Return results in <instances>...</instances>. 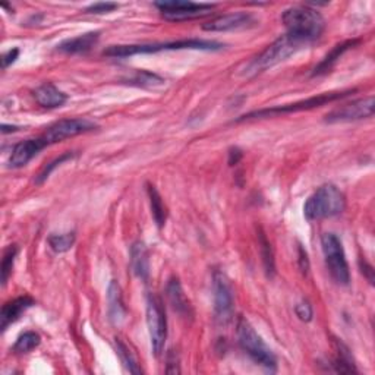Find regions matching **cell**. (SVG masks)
Instances as JSON below:
<instances>
[{
	"label": "cell",
	"mask_w": 375,
	"mask_h": 375,
	"mask_svg": "<svg viewBox=\"0 0 375 375\" xmlns=\"http://www.w3.org/2000/svg\"><path fill=\"white\" fill-rule=\"evenodd\" d=\"M256 23L255 18L246 12H233L220 15L210 22L204 23L202 30L211 33H224V31H234V30H244L254 27Z\"/></svg>",
	"instance_id": "cell-13"
},
{
	"label": "cell",
	"mask_w": 375,
	"mask_h": 375,
	"mask_svg": "<svg viewBox=\"0 0 375 375\" xmlns=\"http://www.w3.org/2000/svg\"><path fill=\"white\" fill-rule=\"evenodd\" d=\"M45 143L41 139V136L38 138H33V139H27V141H22V143L16 144L12 150L11 158H9V164L11 168L13 169H19L27 166V164L40 153L45 148Z\"/></svg>",
	"instance_id": "cell-14"
},
{
	"label": "cell",
	"mask_w": 375,
	"mask_h": 375,
	"mask_svg": "<svg viewBox=\"0 0 375 375\" xmlns=\"http://www.w3.org/2000/svg\"><path fill=\"white\" fill-rule=\"evenodd\" d=\"M237 333L239 346L255 364L261 365L270 372H274L277 369V359L271 349L264 343L261 336L255 332V328L246 318H238Z\"/></svg>",
	"instance_id": "cell-4"
},
{
	"label": "cell",
	"mask_w": 375,
	"mask_h": 375,
	"mask_svg": "<svg viewBox=\"0 0 375 375\" xmlns=\"http://www.w3.org/2000/svg\"><path fill=\"white\" fill-rule=\"evenodd\" d=\"M40 343V335H37L36 332H26L16 339L13 344V352H16V354H28V352L34 350Z\"/></svg>",
	"instance_id": "cell-25"
},
{
	"label": "cell",
	"mask_w": 375,
	"mask_h": 375,
	"mask_svg": "<svg viewBox=\"0 0 375 375\" xmlns=\"http://www.w3.org/2000/svg\"><path fill=\"white\" fill-rule=\"evenodd\" d=\"M335 347H336V357L330 364V371L340 372V374H355L358 372L355 366V361L352 358L350 350L344 343L340 340H335Z\"/></svg>",
	"instance_id": "cell-22"
},
{
	"label": "cell",
	"mask_w": 375,
	"mask_h": 375,
	"mask_svg": "<svg viewBox=\"0 0 375 375\" xmlns=\"http://www.w3.org/2000/svg\"><path fill=\"white\" fill-rule=\"evenodd\" d=\"M258 244H260V249H261V256H263V263H264V268L268 277H273L276 273V264H274V254L271 249V245L268 242V239L266 238V234L263 232H260L258 234Z\"/></svg>",
	"instance_id": "cell-24"
},
{
	"label": "cell",
	"mask_w": 375,
	"mask_h": 375,
	"mask_svg": "<svg viewBox=\"0 0 375 375\" xmlns=\"http://www.w3.org/2000/svg\"><path fill=\"white\" fill-rule=\"evenodd\" d=\"M361 267H362V273L366 274V278L369 280V283H374V270H372V267L369 264H366L365 261H364V264L361 263Z\"/></svg>",
	"instance_id": "cell-36"
},
{
	"label": "cell",
	"mask_w": 375,
	"mask_h": 375,
	"mask_svg": "<svg viewBox=\"0 0 375 375\" xmlns=\"http://www.w3.org/2000/svg\"><path fill=\"white\" fill-rule=\"evenodd\" d=\"M154 6L161 12L164 19L172 22L205 18L217 8L214 4H194L183 2V0H164V2H156Z\"/></svg>",
	"instance_id": "cell-9"
},
{
	"label": "cell",
	"mask_w": 375,
	"mask_h": 375,
	"mask_svg": "<svg viewBox=\"0 0 375 375\" xmlns=\"http://www.w3.org/2000/svg\"><path fill=\"white\" fill-rule=\"evenodd\" d=\"M34 99L44 109L62 107L67 102L66 94L50 82L41 84L38 88H36Z\"/></svg>",
	"instance_id": "cell-18"
},
{
	"label": "cell",
	"mask_w": 375,
	"mask_h": 375,
	"mask_svg": "<svg viewBox=\"0 0 375 375\" xmlns=\"http://www.w3.org/2000/svg\"><path fill=\"white\" fill-rule=\"evenodd\" d=\"M372 114H374V97L369 96L332 110L325 116V122L339 124V122L361 121V119H366V117H371Z\"/></svg>",
	"instance_id": "cell-12"
},
{
	"label": "cell",
	"mask_w": 375,
	"mask_h": 375,
	"mask_svg": "<svg viewBox=\"0 0 375 375\" xmlns=\"http://www.w3.org/2000/svg\"><path fill=\"white\" fill-rule=\"evenodd\" d=\"M166 295L169 298V302L173 307V310L180 314L182 317L188 318V317H192V307L190 300L185 296L183 289L180 286V281L176 277H172L168 281V286H166Z\"/></svg>",
	"instance_id": "cell-19"
},
{
	"label": "cell",
	"mask_w": 375,
	"mask_h": 375,
	"mask_svg": "<svg viewBox=\"0 0 375 375\" xmlns=\"http://www.w3.org/2000/svg\"><path fill=\"white\" fill-rule=\"evenodd\" d=\"M242 151L239 150V148H237V147H234V148H230V151H229V164H230V166H234V164H238L239 163V160L242 158Z\"/></svg>",
	"instance_id": "cell-35"
},
{
	"label": "cell",
	"mask_w": 375,
	"mask_h": 375,
	"mask_svg": "<svg viewBox=\"0 0 375 375\" xmlns=\"http://www.w3.org/2000/svg\"><path fill=\"white\" fill-rule=\"evenodd\" d=\"M16 255H18V246L16 245H11L4 254V260H2V285L4 286L8 283Z\"/></svg>",
	"instance_id": "cell-29"
},
{
	"label": "cell",
	"mask_w": 375,
	"mask_h": 375,
	"mask_svg": "<svg viewBox=\"0 0 375 375\" xmlns=\"http://www.w3.org/2000/svg\"><path fill=\"white\" fill-rule=\"evenodd\" d=\"M75 241H77L75 233L67 232V233H62V234H52V237L49 238V245L55 252L62 254V252H66L72 248Z\"/></svg>",
	"instance_id": "cell-26"
},
{
	"label": "cell",
	"mask_w": 375,
	"mask_h": 375,
	"mask_svg": "<svg viewBox=\"0 0 375 375\" xmlns=\"http://www.w3.org/2000/svg\"><path fill=\"white\" fill-rule=\"evenodd\" d=\"M295 312L296 315L299 317L300 321H305V322H310L314 317V311H312V307L310 305L308 300H302L299 302L296 307H295Z\"/></svg>",
	"instance_id": "cell-31"
},
{
	"label": "cell",
	"mask_w": 375,
	"mask_h": 375,
	"mask_svg": "<svg viewBox=\"0 0 375 375\" xmlns=\"http://www.w3.org/2000/svg\"><path fill=\"white\" fill-rule=\"evenodd\" d=\"M213 292L216 321L220 325H227L233 320V290L226 274L219 270H216L213 274Z\"/></svg>",
	"instance_id": "cell-11"
},
{
	"label": "cell",
	"mask_w": 375,
	"mask_h": 375,
	"mask_svg": "<svg viewBox=\"0 0 375 375\" xmlns=\"http://www.w3.org/2000/svg\"><path fill=\"white\" fill-rule=\"evenodd\" d=\"M116 350H117V355L121 357L122 364L126 366V369L132 374H141V368L138 366L134 355L131 354V350L128 349V346L121 340V339H116Z\"/></svg>",
	"instance_id": "cell-27"
},
{
	"label": "cell",
	"mask_w": 375,
	"mask_h": 375,
	"mask_svg": "<svg viewBox=\"0 0 375 375\" xmlns=\"http://www.w3.org/2000/svg\"><path fill=\"white\" fill-rule=\"evenodd\" d=\"M147 325L153 354L160 357L168 339V317L163 300L154 293H148L147 296Z\"/></svg>",
	"instance_id": "cell-8"
},
{
	"label": "cell",
	"mask_w": 375,
	"mask_h": 375,
	"mask_svg": "<svg viewBox=\"0 0 375 375\" xmlns=\"http://www.w3.org/2000/svg\"><path fill=\"white\" fill-rule=\"evenodd\" d=\"M131 267L136 277L147 280L150 276V258L148 249L143 242H135L131 246Z\"/></svg>",
	"instance_id": "cell-21"
},
{
	"label": "cell",
	"mask_w": 375,
	"mask_h": 375,
	"mask_svg": "<svg viewBox=\"0 0 375 375\" xmlns=\"http://www.w3.org/2000/svg\"><path fill=\"white\" fill-rule=\"evenodd\" d=\"M307 44L308 43L303 41L302 38H298V37L286 33L285 36L278 37L273 44H270L267 47V49L260 56H256L248 65L246 74L255 75L258 72H263V70H266L268 67H273L281 62H285Z\"/></svg>",
	"instance_id": "cell-5"
},
{
	"label": "cell",
	"mask_w": 375,
	"mask_h": 375,
	"mask_svg": "<svg viewBox=\"0 0 375 375\" xmlns=\"http://www.w3.org/2000/svg\"><path fill=\"white\" fill-rule=\"evenodd\" d=\"M161 82H163V80L158 75L147 72V70H139V72H136L135 78L131 80V84L141 85V87H151V85L161 84Z\"/></svg>",
	"instance_id": "cell-30"
},
{
	"label": "cell",
	"mask_w": 375,
	"mask_h": 375,
	"mask_svg": "<svg viewBox=\"0 0 375 375\" xmlns=\"http://www.w3.org/2000/svg\"><path fill=\"white\" fill-rule=\"evenodd\" d=\"M321 246L325 256V264L333 280L342 286L350 283V271L342 241L335 233H324L321 237Z\"/></svg>",
	"instance_id": "cell-7"
},
{
	"label": "cell",
	"mask_w": 375,
	"mask_h": 375,
	"mask_svg": "<svg viewBox=\"0 0 375 375\" xmlns=\"http://www.w3.org/2000/svg\"><path fill=\"white\" fill-rule=\"evenodd\" d=\"M18 126H9V125H2V132L8 134V132H16Z\"/></svg>",
	"instance_id": "cell-37"
},
{
	"label": "cell",
	"mask_w": 375,
	"mask_h": 375,
	"mask_svg": "<svg viewBox=\"0 0 375 375\" xmlns=\"http://www.w3.org/2000/svg\"><path fill=\"white\" fill-rule=\"evenodd\" d=\"M100 40V33L99 31H92L87 34H81L74 38H67L62 41L58 45V50L62 53L67 55H81L89 52L94 45H96Z\"/></svg>",
	"instance_id": "cell-17"
},
{
	"label": "cell",
	"mask_w": 375,
	"mask_h": 375,
	"mask_svg": "<svg viewBox=\"0 0 375 375\" xmlns=\"http://www.w3.org/2000/svg\"><path fill=\"white\" fill-rule=\"evenodd\" d=\"M223 44L211 40H179L169 43H151V44H128V45H110L109 49L103 52L107 58H129L134 55H151L158 52L168 50H205V52H216L220 50Z\"/></svg>",
	"instance_id": "cell-1"
},
{
	"label": "cell",
	"mask_w": 375,
	"mask_h": 375,
	"mask_svg": "<svg viewBox=\"0 0 375 375\" xmlns=\"http://www.w3.org/2000/svg\"><path fill=\"white\" fill-rule=\"evenodd\" d=\"M298 252H299V268H300L302 274L307 276V274H308V270H310L308 252H307V249H303V248H302V245H299Z\"/></svg>",
	"instance_id": "cell-33"
},
{
	"label": "cell",
	"mask_w": 375,
	"mask_h": 375,
	"mask_svg": "<svg viewBox=\"0 0 375 375\" xmlns=\"http://www.w3.org/2000/svg\"><path fill=\"white\" fill-rule=\"evenodd\" d=\"M107 305H109V318L114 325H121L128 315L125 307L122 289L116 280H112L107 289Z\"/></svg>",
	"instance_id": "cell-16"
},
{
	"label": "cell",
	"mask_w": 375,
	"mask_h": 375,
	"mask_svg": "<svg viewBox=\"0 0 375 375\" xmlns=\"http://www.w3.org/2000/svg\"><path fill=\"white\" fill-rule=\"evenodd\" d=\"M119 8L117 4H112V2H99V4H94L91 6L87 8V13H96V15H102V13H109L114 9Z\"/></svg>",
	"instance_id": "cell-32"
},
{
	"label": "cell",
	"mask_w": 375,
	"mask_h": 375,
	"mask_svg": "<svg viewBox=\"0 0 375 375\" xmlns=\"http://www.w3.org/2000/svg\"><path fill=\"white\" fill-rule=\"evenodd\" d=\"M346 208V197L336 185L327 183L307 200L303 205V216L307 220L330 219L342 214Z\"/></svg>",
	"instance_id": "cell-2"
},
{
	"label": "cell",
	"mask_w": 375,
	"mask_h": 375,
	"mask_svg": "<svg viewBox=\"0 0 375 375\" xmlns=\"http://www.w3.org/2000/svg\"><path fill=\"white\" fill-rule=\"evenodd\" d=\"M97 128V125L88 121L82 119V117H74V119H63L52 126L45 129V132L41 135V139L45 143V146H53L58 143H62L65 139L74 138L87 132H91Z\"/></svg>",
	"instance_id": "cell-10"
},
{
	"label": "cell",
	"mask_w": 375,
	"mask_h": 375,
	"mask_svg": "<svg viewBox=\"0 0 375 375\" xmlns=\"http://www.w3.org/2000/svg\"><path fill=\"white\" fill-rule=\"evenodd\" d=\"M281 21H283L289 34L307 43L317 40L325 27L322 15L308 6H295L285 11L281 15Z\"/></svg>",
	"instance_id": "cell-3"
},
{
	"label": "cell",
	"mask_w": 375,
	"mask_h": 375,
	"mask_svg": "<svg viewBox=\"0 0 375 375\" xmlns=\"http://www.w3.org/2000/svg\"><path fill=\"white\" fill-rule=\"evenodd\" d=\"M19 56V49H16V47H13V49L5 52L2 55V67L4 69H8L12 63H15V60L18 59Z\"/></svg>",
	"instance_id": "cell-34"
},
{
	"label": "cell",
	"mask_w": 375,
	"mask_h": 375,
	"mask_svg": "<svg viewBox=\"0 0 375 375\" xmlns=\"http://www.w3.org/2000/svg\"><path fill=\"white\" fill-rule=\"evenodd\" d=\"M355 92V89H349V91H342V92H325L321 94V96L317 97H311L307 100H300L292 104H285V106H277V107H271V109H263V110H255L251 113H246L241 117H238L234 122H245V121H252V119H263V117H273V116H278V114H288V113H296V112H302V110H310V109H315V107H321L324 104L328 103H333L336 100H342L344 97H347L349 94Z\"/></svg>",
	"instance_id": "cell-6"
},
{
	"label": "cell",
	"mask_w": 375,
	"mask_h": 375,
	"mask_svg": "<svg viewBox=\"0 0 375 375\" xmlns=\"http://www.w3.org/2000/svg\"><path fill=\"white\" fill-rule=\"evenodd\" d=\"M359 43V40H347V41H343L337 45L333 47V50L328 53L314 69L312 72V77H320V75H325L330 72V70L333 69V66L339 62V59L349 50L352 49V47H355L357 44Z\"/></svg>",
	"instance_id": "cell-20"
},
{
	"label": "cell",
	"mask_w": 375,
	"mask_h": 375,
	"mask_svg": "<svg viewBox=\"0 0 375 375\" xmlns=\"http://www.w3.org/2000/svg\"><path fill=\"white\" fill-rule=\"evenodd\" d=\"M33 305H36V300L27 295L15 298V299L6 302L4 305L2 312H0V328H2V332H5L12 322L18 321L21 318V315L26 312L28 308H31Z\"/></svg>",
	"instance_id": "cell-15"
},
{
	"label": "cell",
	"mask_w": 375,
	"mask_h": 375,
	"mask_svg": "<svg viewBox=\"0 0 375 375\" xmlns=\"http://www.w3.org/2000/svg\"><path fill=\"white\" fill-rule=\"evenodd\" d=\"M74 157H75V153H70V151H67V153L62 154L60 157L55 158L53 161H50L49 164H45L44 169H43V170H41V172L37 175V178H36V183L41 185L43 182H45L47 179H49V176L53 173V170H55V169H58L62 163H65V161H67V160H72Z\"/></svg>",
	"instance_id": "cell-28"
},
{
	"label": "cell",
	"mask_w": 375,
	"mask_h": 375,
	"mask_svg": "<svg viewBox=\"0 0 375 375\" xmlns=\"http://www.w3.org/2000/svg\"><path fill=\"white\" fill-rule=\"evenodd\" d=\"M147 192H148V198H150V204H151V213H153V219L156 222V224L161 229L166 223V207L163 204V200L158 194V191L156 190V186L153 185H147Z\"/></svg>",
	"instance_id": "cell-23"
}]
</instances>
